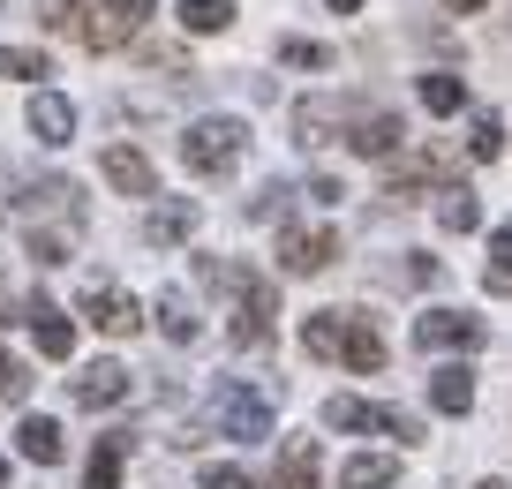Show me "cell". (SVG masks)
<instances>
[{
  "instance_id": "cell-7",
  "label": "cell",
  "mask_w": 512,
  "mask_h": 489,
  "mask_svg": "<svg viewBox=\"0 0 512 489\" xmlns=\"http://www.w3.org/2000/svg\"><path fill=\"white\" fill-rule=\"evenodd\" d=\"M83 316H91V332L128 339L136 324H144V301H136V294H121L113 279H91V286H83Z\"/></svg>"
},
{
  "instance_id": "cell-8",
  "label": "cell",
  "mask_w": 512,
  "mask_h": 489,
  "mask_svg": "<svg viewBox=\"0 0 512 489\" xmlns=\"http://www.w3.org/2000/svg\"><path fill=\"white\" fill-rule=\"evenodd\" d=\"M332 256H339L332 226H287V234H279V271H294V279H317Z\"/></svg>"
},
{
  "instance_id": "cell-32",
  "label": "cell",
  "mask_w": 512,
  "mask_h": 489,
  "mask_svg": "<svg viewBox=\"0 0 512 489\" xmlns=\"http://www.w3.org/2000/svg\"><path fill=\"white\" fill-rule=\"evenodd\" d=\"M23 392H31V369H23L8 347H0V407H8V399H23Z\"/></svg>"
},
{
  "instance_id": "cell-5",
  "label": "cell",
  "mask_w": 512,
  "mask_h": 489,
  "mask_svg": "<svg viewBox=\"0 0 512 489\" xmlns=\"http://www.w3.org/2000/svg\"><path fill=\"white\" fill-rule=\"evenodd\" d=\"M324 429H384V437H400V444H415V437H422V422H415V414L377 407V399H354V392L324 399Z\"/></svg>"
},
{
  "instance_id": "cell-27",
  "label": "cell",
  "mask_w": 512,
  "mask_h": 489,
  "mask_svg": "<svg viewBox=\"0 0 512 489\" xmlns=\"http://www.w3.org/2000/svg\"><path fill=\"white\" fill-rule=\"evenodd\" d=\"M422 106H430V113H460L467 106V83L437 68V76H422Z\"/></svg>"
},
{
  "instance_id": "cell-6",
  "label": "cell",
  "mask_w": 512,
  "mask_h": 489,
  "mask_svg": "<svg viewBox=\"0 0 512 489\" xmlns=\"http://www.w3.org/2000/svg\"><path fill=\"white\" fill-rule=\"evenodd\" d=\"M482 316H467V309H422L415 316V347L422 354H475L482 347Z\"/></svg>"
},
{
  "instance_id": "cell-28",
  "label": "cell",
  "mask_w": 512,
  "mask_h": 489,
  "mask_svg": "<svg viewBox=\"0 0 512 489\" xmlns=\"http://www.w3.org/2000/svg\"><path fill=\"white\" fill-rule=\"evenodd\" d=\"M23 249H31V264H68V234H61V226H31Z\"/></svg>"
},
{
  "instance_id": "cell-1",
  "label": "cell",
  "mask_w": 512,
  "mask_h": 489,
  "mask_svg": "<svg viewBox=\"0 0 512 489\" xmlns=\"http://www.w3.org/2000/svg\"><path fill=\"white\" fill-rule=\"evenodd\" d=\"M204 279L234 286V347H264V339H272V316H279L272 279L249 271V264H204Z\"/></svg>"
},
{
  "instance_id": "cell-26",
  "label": "cell",
  "mask_w": 512,
  "mask_h": 489,
  "mask_svg": "<svg viewBox=\"0 0 512 489\" xmlns=\"http://www.w3.org/2000/svg\"><path fill=\"white\" fill-rule=\"evenodd\" d=\"M46 53L38 46H0V83H31V76H46Z\"/></svg>"
},
{
  "instance_id": "cell-30",
  "label": "cell",
  "mask_w": 512,
  "mask_h": 489,
  "mask_svg": "<svg viewBox=\"0 0 512 489\" xmlns=\"http://www.w3.org/2000/svg\"><path fill=\"white\" fill-rule=\"evenodd\" d=\"M279 61H287V68H332V46H317V38H287Z\"/></svg>"
},
{
  "instance_id": "cell-36",
  "label": "cell",
  "mask_w": 512,
  "mask_h": 489,
  "mask_svg": "<svg viewBox=\"0 0 512 489\" xmlns=\"http://www.w3.org/2000/svg\"><path fill=\"white\" fill-rule=\"evenodd\" d=\"M0 482H8V459H0Z\"/></svg>"
},
{
  "instance_id": "cell-22",
  "label": "cell",
  "mask_w": 512,
  "mask_h": 489,
  "mask_svg": "<svg viewBox=\"0 0 512 489\" xmlns=\"http://www.w3.org/2000/svg\"><path fill=\"white\" fill-rule=\"evenodd\" d=\"M437 226H445V234H475V226H482V204L460 189V181H452V189L437 196Z\"/></svg>"
},
{
  "instance_id": "cell-23",
  "label": "cell",
  "mask_w": 512,
  "mask_h": 489,
  "mask_svg": "<svg viewBox=\"0 0 512 489\" xmlns=\"http://www.w3.org/2000/svg\"><path fill=\"white\" fill-rule=\"evenodd\" d=\"M302 354H317V362H339V309L302 316Z\"/></svg>"
},
{
  "instance_id": "cell-3",
  "label": "cell",
  "mask_w": 512,
  "mask_h": 489,
  "mask_svg": "<svg viewBox=\"0 0 512 489\" xmlns=\"http://www.w3.org/2000/svg\"><path fill=\"white\" fill-rule=\"evenodd\" d=\"M241 151H249V121H234V113L189 121V136H181V166L189 174H234Z\"/></svg>"
},
{
  "instance_id": "cell-15",
  "label": "cell",
  "mask_w": 512,
  "mask_h": 489,
  "mask_svg": "<svg viewBox=\"0 0 512 489\" xmlns=\"http://www.w3.org/2000/svg\"><path fill=\"white\" fill-rule=\"evenodd\" d=\"M256 489H317V437H287V452H279V474Z\"/></svg>"
},
{
  "instance_id": "cell-11",
  "label": "cell",
  "mask_w": 512,
  "mask_h": 489,
  "mask_svg": "<svg viewBox=\"0 0 512 489\" xmlns=\"http://www.w3.org/2000/svg\"><path fill=\"white\" fill-rule=\"evenodd\" d=\"M128 399V369L121 362H91L76 377V407H91V414H106V407H121Z\"/></svg>"
},
{
  "instance_id": "cell-13",
  "label": "cell",
  "mask_w": 512,
  "mask_h": 489,
  "mask_svg": "<svg viewBox=\"0 0 512 489\" xmlns=\"http://www.w3.org/2000/svg\"><path fill=\"white\" fill-rule=\"evenodd\" d=\"M189 234H196V204H189V196L151 204V219H144V241H151V249H174V241H189Z\"/></svg>"
},
{
  "instance_id": "cell-14",
  "label": "cell",
  "mask_w": 512,
  "mask_h": 489,
  "mask_svg": "<svg viewBox=\"0 0 512 489\" xmlns=\"http://www.w3.org/2000/svg\"><path fill=\"white\" fill-rule=\"evenodd\" d=\"M31 136H38V143H53V151H61V143L76 136V106H68L61 91H38V98H31Z\"/></svg>"
},
{
  "instance_id": "cell-9",
  "label": "cell",
  "mask_w": 512,
  "mask_h": 489,
  "mask_svg": "<svg viewBox=\"0 0 512 489\" xmlns=\"http://www.w3.org/2000/svg\"><path fill=\"white\" fill-rule=\"evenodd\" d=\"M339 362H347L354 377H377L384 369V332L369 316H354V309H339Z\"/></svg>"
},
{
  "instance_id": "cell-33",
  "label": "cell",
  "mask_w": 512,
  "mask_h": 489,
  "mask_svg": "<svg viewBox=\"0 0 512 489\" xmlns=\"http://www.w3.org/2000/svg\"><path fill=\"white\" fill-rule=\"evenodd\" d=\"M38 23H46V31H68V0H38Z\"/></svg>"
},
{
  "instance_id": "cell-29",
  "label": "cell",
  "mask_w": 512,
  "mask_h": 489,
  "mask_svg": "<svg viewBox=\"0 0 512 489\" xmlns=\"http://www.w3.org/2000/svg\"><path fill=\"white\" fill-rule=\"evenodd\" d=\"M196 482H204V489H256L249 467H234V459H204V467H196Z\"/></svg>"
},
{
  "instance_id": "cell-24",
  "label": "cell",
  "mask_w": 512,
  "mask_h": 489,
  "mask_svg": "<svg viewBox=\"0 0 512 489\" xmlns=\"http://www.w3.org/2000/svg\"><path fill=\"white\" fill-rule=\"evenodd\" d=\"M174 16H181V31L211 38V31H226V23H234V8H226V0H181Z\"/></svg>"
},
{
  "instance_id": "cell-2",
  "label": "cell",
  "mask_w": 512,
  "mask_h": 489,
  "mask_svg": "<svg viewBox=\"0 0 512 489\" xmlns=\"http://www.w3.org/2000/svg\"><path fill=\"white\" fill-rule=\"evenodd\" d=\"M151 8H159V0H68V31H76L83 46L113 53L151 23Z\"/></svg>"
},
{
  "instance_id": "cell-31",
  "label": "cell",
  "mask_w": 512,
  "mask_h": 489,
  "mask_svg": "<svg viewBox=\"0 0 512 489\" xmlns=\"http://www.w3.org/2000/svg\"><path fill=\"white\" fill-rule=\"evenodd\" d=\"M467 151H475V158H497V151H505V121H497V113H475V136H467Z\"/></svg>"
},
{
  "instance_id": "cell-16",
  "label": "cell",
  "mask_w": 512,
  "mask_h": 489,
  "mask_svg": "<svg viewBox=\"0 0 512 489\" xmlns=\"http://www.w3.org/2000/svg\"><path fill=\"white\" fill-rule=\"evenodd\" d=\"M400 136H407V128H400V113H362L347 143H354L362 158H392V151H400Z\"/></svg>"
},
{
  "instance_id": "cell-4",
  "label": "cell",
  "mask_w": 512,
  "mask_h": 489,
  "mask_svg": "<svg viewBox=\"0 0 512 489\" xmlns=\"http://www.w3.org/2000/svg\"><path fill=\"white\" fill-rule=\"evenodd\" d=\"M211 422H219V437L256 444V437H272V399L241 392V384H219V392H211Z\"/></svg>"
},
{
  "instance_id": "cell-35",
  "label": "cell",
  "mask_w": 512,
  "mask_h": 489,
  "mask_svg": "<svg viewBox=\"0 0 512 489\" xmlns=\"http://www.w3.org/2000/svg\"><path fill=\"white\" fill-rule=\"evenodd\" d=\"M324 8H339V16H354V8H362V0H324Z\"/></svg>"
},
{
  "instance_id": "cell-10",
  "label": "cell",
  "mask_w": 512,
  "mask_h": 489,
  "mask_svg": "<svg viewBox=\"0 0 512 489\" xmlns=\"http://www.w3.org/2000/svg\"><path fill=\"white\" fill-rule=\"evenodd\" d=\"M31 339H38L46 362H68V354H76V316H68L53 294H31Z\"/></svg>"
},
{
  "instance_id": "cell-21",
  "label": "cell",
  "mask_w": 512,
  "mask_h": 489,
  "mask_svg": "<svg viewBox=\"0 0 512 489\" xmlns=\"http://www.w3.org/2000/svg\"><path fill=\"white\" fill-rule=\"evenodd\" d=\"M430 407H437V414H467V407H475V377H467L460 362L437 369V377H430Z\"/></svg>"
},
{
  "instance_id": "cell-25",
  "label": "cell",
  "mask_w": 512,
  "mask_h": 489,
  "mask_svg": "<svg viewBox=\"0 0 512 489\" xmlns=\"http://www.w3.org/2000/svg\"><path fill=\"white\" fill-rule=\"evenodd\" d=\"M482 286H490V294H512V219L490 234V271H482Z\"/></svg>"
},
{
  "instance_id": "cell-17",
  "label": "cell",
  "mask_w": 512,
  "mask_h": 489,
  "mask_svg": "<svg viewBox=\"0 0 512 489\" xmlns=\"http://www.w3.org/2000/svg\"><path fill=\"white\" fill-rule=\"evenodd\" d=\"M159 332L174 339V347H196V332H204V316H196V301L181 294V286H166V294H159Z\"/></svg>"
},
{
  "instance_id": "cell-37",
  "label": "cell",
  "mask_w": 512,
  "mask_h": 489,
  "mask_svg": "<svg viewBox=\"0 0 512 489\" xmlns=\"http://www.w3.org/2000/svg\"><path fill=\"white\" fill-rule=\"evenodd\" d=\"M482 489H505V482H482Z\"/></svg>"
},
{
  "instance_id": "cell-12",
  "label": "cell",
  "mask_w": 512,
  "mask_h": 489,
  "mask_svg": "<svg viewBox=\"0 0 512 489\" xmlns=\"http://www.w3.org/2000/svg\"><path fill=\"white\" fill-rule=\"evenodd\" d=\"M106 181L121 196H159V174H151V158L136 151V143H113L106 151Z\"/></svg>"
},
{
  "instance_id": "cell-19",
  "label": "cell",
  "mask_w": 512,
  "mask_h": 489,
  "mask_svg": "<svg viewBox=\"0 0 512 489\" xmlns=\"http://www.w3.org/2000/svg\"><path fill=\"white\" fill-rule=\"evenodd\" d=\"M121 467H128V429H113V437H98L91 467H83V489H121Z\"/></svg>"
},
{
  "instance_id": "cell-20",
  "label": "cell",
  "mask_w": 512,
  "mask_h": 489,
  "mask_svg": "<svg viewBox=\"0 0 512 489\" xmlns=\"http://www.w3.org/2000/svg\"><path fill=\"white\" fill-rule=\"evenodd\" d=\"M16 452H23V459H38V467H53V459L68 452V444H61V422H46V414H23Z\"/></svg>"
},
{
  "instance_id": "cell-34",
  "label": "cell",
  "mask_w": 512,
  "mask_h": 489,
  "mask_svg": "<svg viewBox=\"0 0 512 489\" xmlns=\"http://www.w3.org/2000/svg\"><path fill=\"white\" fill-rule=\"evenodd\" d=\"M445 8H452V16H475V8H482V0H445Z\"/></svg>"
},
{
  "instance_id": "cell-18",
  "label": "cell",
  "mask_w": 512,
  "mask_h": 489,
  "mask_svg": "<svg viewBox=\"0 0 512 489\" xmlns=\"http://www.w3.org/2000/svg\"><path fill=\"white\" fill-rule=\"evenodd\" d=\"M392 482H400V459L392 452H354L339 467V489H392Z\"/></svg>"
}]
</instances>
